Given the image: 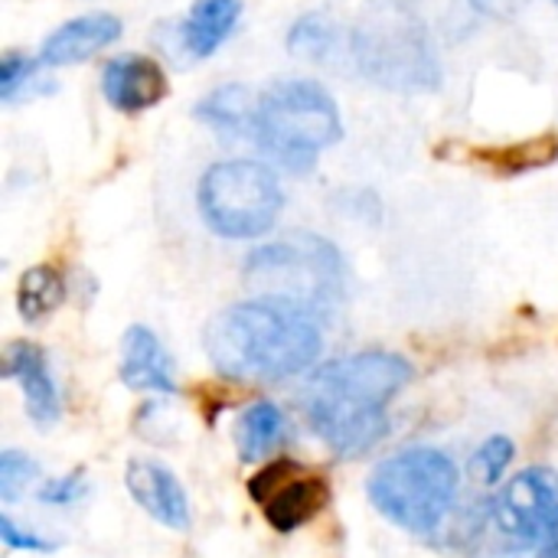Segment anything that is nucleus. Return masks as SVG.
I'll use <instances>...</instances> for the list:
<instances>
[{"instance_id": "nucleus-17", "label": "nucleus", "mask_w": 558, "mask_h": 558, "mask_svg": "<svg viewBox=\"0 0 558 558\" xmlns=\"http://www.w3.org/2000/svg\"><path fill=\"white\" fill-rule=\"evenodd\" d=\"M288 438V418L275 402H252L235 425V445L242 461H262L271 451L281 448V441Z\"/></svg>"}, {"instance_id": "nucleus-4", "label": "nucleus", "mask_w": 558, "mask_h": 558, "mask_svg": "<svg viewBox=\"0 0 558 558\" xmlns=\"http://www.w3.org/2000/svg\"><path fill=\"white\" fill-rule=\"evenodd\" d=\"M343 255L314 232L268 242L245 262V284L255 298L298 307L314 320H327L337 311L343 301Z\"/></svg>"}, {"instance_id": "nucleus-5", "label": "nucleus", "mask_w": 558, "mask_h": 558, "mask_svg": "<svg viewBox=\"0 0 558 558\" xmlns=\"http://www.w3.org/2000/svg\"><path fill=\"white\" fill-rule=\"evenodd\" d=\"M366 490L389 523L415 536H432L458 504L461 474L438 448H405L373 471Z\"/></svg>"}, {"instance_id": "nucleus-13", "label": "nucleus", "mask_w": 558, "mask_h": 558, "mask_svg": "<svg viewBox=\"0 0 558 558\" xmlns=\"http://www.w3.org/2000/svg\"><path fill=\"white\" fill-rule=\"evenodd\" d=\"M3 373H7V379H13L20 386L26 415L39 428H52L62 415V402H59V386L52 379L46 353L36 343H13L7 350Z\"/></svg>"}, {"instance_id": "nucleus-14", "label": "nucleus", "mask_w": 558, "mask_h": 558, "mask_svg": "<svg viewBox=\"0 0 558 558\" xmlns=\"http://www.w3.org/2000/svg\"><path fill=\"white\" fill-rule=\"evenodd\" d=\"M121 36V20L111 13H85L75 20H65L62 26H56L43 46H39V59L43 65H75L92 59L95 52L108 49L111 43H118Z\"/></svg>"}, {"instance_id": "nucleus-12", "label": "nucleus", "mask_w": 558, "mask_h": 558, "mask_svg": "<svg viewBox=\"0 0 558 558\" xmlns=\"http://www.w3.org/2000/svg\"><path fill=\"white\" fill-rule=\"evenodd\" d=\"M118 376L128 389L134 392H157V396H177V373L173 360L157 340L154 330L144 324H134L121 337V360H118Z\"/></svg>"}, {"instance_id": "nucleus-9", "label": "nucleus", "mask_w": 558, "mask_h": 558, "mask_svg": "<svg viewBox=\"0 0 558 558\" xmlns=\"http://www.w3.org/2000/svg\"><path fill=\"white\" fill-rule=\"evenodd\" d=\"M248 494L258 504L265 523L281 536L298 533L330 504L327 477H320V474H314L294 461L265 464L248 481Z\"/></svg>"}, {"instance_id": "nucleus-21", "label": "nucleus", "mask_w": 558, "mask_h": 558, "mask_svg": "<svg viewBox=\"0 0 558 558\" xmlns=\"http://www.w3.org/2000/svg\"><path fill=\"white\" fill-rule=\"evenodd\" d=\"M513 458H517V445H513L507 435H494V438H487V441L474 451V458H471V474H474L481 484L497 487V484L504 481L507 468L513 464Z\"/></svg>"}, {"instance_id": "nucleus-22", "label": "nucleus", "mask_w": 558, "mask_h": 558, "mask_svg": "<svg viewBox=\"0 0 558 558\" xmlns=\"http://www.w3.org/2000/svg\"><path fill=\"white\" fill-rule=\"evenodd\" d=\"M39 477V464L20 451H3L0 454V500L13 504L26 494V487Z\"/></svg>"}, {"instance_id": "nucleus-20", "label": "nucleus", "mask_w": 558, "mask_h": 558, "mask_svg": "<svg viewBox=\"0 0 558 558\" xmlns=\"http://www.w3.org/2000/svg\"><path fill=\"white\" fill-rule=\"evenodd\" d=\"M56 82L43 75V59H33L26 52H3L0 59V98L16 105V101H33L39 95H52Z\"/></svg>"}, {"instance_id": "nucleus-26", "label": "nucleus", "mask_w": 558, "mask_h": 558, "mask_svg": "<svg viewBox=\"0 0 558 558\" xmlns=\"http://www.w3.org/2000/svg\"><path fill=\"white\" fill-rule=\"evenodd\" d=\"M530 0H471L474 10H481L484 16H497V20H513Z\"/></svg>"}, {"instance_id": "nucleus-2", "label": "nucleus", "mask_w": 558, "mask_h": 558, "mask_svg": "<svg viewBox=\"0 0 558 558\" xmlns=\"http://www.w3.org/2000/svg\"><path fill=\"white\" fill-rule=\"evenodd\" d=\"M203 347L209 363L242 383H278L314 366L324 350L320 320L311 314L252 298L219 311L206 333Z\"/></svg>"}, {"instance_id": "nucleus-1", "label": "nucleus", "mask_w": 558, "mask_h": 558, "mask_svg": "<svg viewBox=\"0 0 558 558\" xmlns=\"http://www.w3.org/2000/svg\"><path fill=\"white\" fill-rule=\"evenodd\" d=\"M412 383L399 353L363 350L317 366L301 386V409L314 435L340 458L373 451L389 432V402Z\"/></svg>"}, {"instance_id": "nucleus-23", "label": "nucleus", "mask_w": 558, "mask_h": 558, "mask_svg": "<svg viewBox=\"0 0 558 558\" xmlns=\"http://www.w3.org/2000/svg\"><path fill=\"white\" fill-rule=\"evenodd\" d=\"M558 157V137H536V141H526L520 147H510L497 157V167L507 170V173H520V170H536L549 160Z\"/></svg>"}, {"instance_id": "nucleus-16", "label": "nucleus", "mask_w": 558, "mask_h": 558, "mask_svg": "<svg viewBox=\"0 0 558 558\" xmlns=\"http://www.w3.org/2000/svg\"><path fill=\"white\" fill-rule=\"evenodd\" d=\"M242 16V0H196L180 26L183 49L193 59H209L235 29Z\"/></svg>"}, {"instance_id": "nucleus-11", "label": "nucleus", "mask_w": 558, "mask_h": 558, "mask_svg": "<svg viewBox=\"0 0 558 558\" xmlns=\"http://www.w3.org/2000/svg\"><path fill=\"white\" fill-rule=\"evenodd\" d=\"M167 72L157 59L141 52H121L101 69V95L124 114L147 111L167 98Z\"/></svg>"}, {"instance_id": "nucleus-18", "label": "nucleus", "mask_w": 558, "mask_h": 558, "mask_svg": "<svg viewBox=\"0 0 558 558\" xmlns=\"http://www.w3.org/2000/svg\"><path fill=\"white\" fill-rule=\"evenodd\" d=\"M65 301V281L52 265H36L23 271L16 288V307L26 324H43Z\"/></svg>"}, {"instance_id": "nucleus-15", "label": "nucleus", "mask_w": 558, "mask_h": 558, "mask_svg": "<svg viewBox=\"0 0 558 558\" xmlns=\"http://www.w3.org/2000/svg\"><path fill=\"white\" fill-rule=\"evenodd\" d=\"M196 118L213 128L222 141H252L255 137V118H258V98L248 85H219L213 88L199 105Z\"/></svg>"}, {"instance_id": "nucleus-19", "label": "nucleus", "mask_w": 558, "mask_h": 558, "mask_svg": "<svg viewBox=\"0 0 558 558\" xmlns=\"http://www.w3.org/2000/svg\"><path fill=\"white\" fill-rule=\"evenodd\" d=\"M343 33L327 13H304L288 29V49L307 62H333L340 56Z\"/></svg>"}, {"instance_id": "nucleus-6", "label": "nucleus", "mask_w": 558, "mask_h": 558, "mask_svg": "<svg viewBox=\"0 0 558 558\" xmlns=\"http://www.w3.org/2000/svg\"><path fill=\"white\" fill-rule=\"evenodd\" d=\"M350 56L356 69L383 88L432 92L441 82L438 49L425 23L402 7L369 13L350 33Z\"/></svg>"}, {"instance_id": "nucleus-10", "label": "nucleus", "mask_w": 558, "mask_h": 558, "mask_svg": "<svg viewBox=\"0 0 558 558\" xmlns=\"http://www.w3.org/2000/svg\"><path fill=\"white\" fill-rule=\"evenodd\" d=\"M124 487L131 500L160 526L173 533L190 530V500L183 484L170 468H163L154 458H131L124 468Z\"/></svg>"}, {"instance_id": "nucleus-25", "label": "nucleus", "mask_w": 558, "mask_h": 558, "mask_svg": "<svg viewBox=\"0 0 558 558\" xmlns=\"http://www.w3.org/2000/svg\"><path fill=\"white\" fill-rule=\"evenodd\" d=\"M0 539L10 549H26V553H52L59 546V543H52V539H46V536H39L33 530H20L7 513L0 517Z\"/></svg>"}, {"instance_id": "nucleus-27", "label": "nucleus", "mask_w": 558, "mask_h": 558, "mask_svg": "<svg viewBox=\"0 0 558 558\" xmlns=\"http://www.w3.org/2000/svg\"><path fill=\"white\" fill-rule=\"evenodd\" d=\"M556 3H558V0H556Z\"/></svg>"}, {"instance_id": "nucleus-8", "label": "nucleus", "mask_w": 558, "mask_h": 558, "mask_svg": "<svg viewBox=\"0 0 558 558\" xmlns=\"http://www.w3.org/2000/svg\"><path fill=\"white\" fill-rule=\"evenodd\" d=\"M490 520L510 549H539L558 536V471L526 468L490 500Z\"/></svg>"}, {"instance_id": "nucleus-24", "label": "nucleus", "mask_w": 558, "mask_h": 558, "mask_svg": "<svg viewBox=\"0 0 558 558\" xmlns=\"http://www.w3.org/2000/svg\"><path fill=\"white\" fill-rule=\"evenodd\" d=\"M85 494V481L78 474H69V477H56V481H46L39 487V504L46 507H72L78 504Z\"/></svg>"}, {"instance_id": "nucleus-7", "label": "nucleus", "mask_w": 558, "mask_h": 558, "mask_svg": "<svg viewBox=\"0 0 558 558\" xmlns=\"http://www.w3.org/2000/svg\"><path fill=\"white\" fill-rule=\"evenodd\" d=\"M203 222L222 239H262L278 226L284 190L271 163L235 157L219 160L199 177L196 190Z\"/></svg>"}, {"instance_id": "nucleus-3", "label": "nucleus", "mask_w": 558, "mask_h": 558, "mask_svg": "<svg viewBox=\"0 0 558 558\" xmlns=\"http://www.w3.org/2000/svg\"><path fill=\"white\" fill-rule=\"evenodd\" d=\"M343 137V118L333 95L314 78H278L258 95L252 144L281 170L304 177L317 154Z\"/></svg>"}]
</instances>
